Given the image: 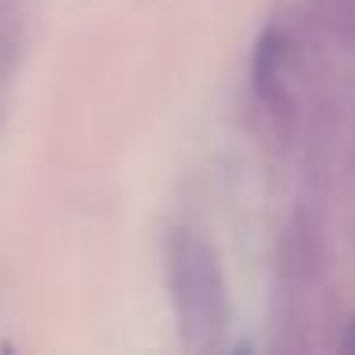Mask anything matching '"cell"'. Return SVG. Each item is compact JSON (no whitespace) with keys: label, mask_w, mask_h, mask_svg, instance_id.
I'll list each match as a JSON object with an SVG mask.
<instances>
[{"label":"cell","mask_w":355,"mask_h":355,"mask_svg":"<svg viewBox=\"0 0 355 355\" xmlns=\"http://www.w3.org/2000/svg\"><path fill=\"white\" fill-rule=\"evenodd\" d=\"M340 347H344V352H355V317L347 321V329L340 332Z\"/></svg>","instance_id":"cell-2"},{"label":"cell","mask_w":355,"mask_h":355,"mask_svg":"<svg viewBox=\"0 0 355 355\" xmlns=\"http://www.w3.org/2000/svg\"><path fill=\"white\" fill-rule=\"evenodd\" d=\"M0 65H4V31H0Z\"/></svg>","instance_id":"cell-3"},{"label":"cell","mask_w":355,"mask_h":355,"mask_svg":"<svg viewBox=\"0 0 355 355\" xmlns=\"http://www.w3.org/2000/svg\"><path fill=\"white\" fill-rule=\"evenodd\" d=\"M164 260H168V294L180 340L191 352L218 347L230 321V302L214 248L195 233H172Z\"/></svg>","instance_id":"cell-1"}]
</instances>
